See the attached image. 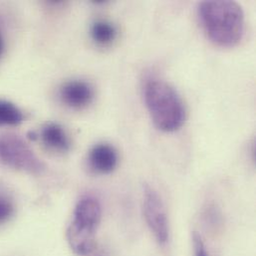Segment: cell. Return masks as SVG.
Segmentation results:
<instances>
[{
	"instance_id": "obj_1",
	"label": "cell",
	"mask_w": 256,
	"mask_h": 256,
	"mask_svg": "<svg viewBox=\"0 0 256 256\" xmlns=\"http://www.w3.org/2000/svg\"><path fill=\"white\" fill-rule=\"evenodd\" d=\"M198 17L208 38L216 45L234 47L244 32V14L236 1L210 0L198 5Z\"/></svg>"
},
{
	"instance_id": "obj_2",
	"label": "cell",
	"mask_w": 256,
	"mask_h": 256,
	"mask_svg": "<svg viewBox=\"0 0 256 256\" xmlns=\"http://www.w3.org/2000/svg\"><path fill=\"white\" fill-rule=\"evenodd\" d=\"M144 102L154 126L166 132L182 128L186 110L180 96L168 83L152 79L144 86Z\"/></svg>"
},
{
	"instance_id": "obj_3",
	"label": "cell",
	"mask_w": 256,
	"mask_h": 256,
	"mask_svg": "<svg viewBox=\"0 0 256 256\" xmlns=\"http://www.w3.org/2000/svg\"><path fill=\"white\" fill-rule=\"evenodd\" d=\"M102 218L99 200L83 196L76 204L73 218L67 230V242L78 256H88L96 250V230Z\"/></svg>"
},
{
	"instance_id": "obj_4",
	"label": "cell",
	"mask_w": 256,
	"mask_h": 256,
	"mask_svg": "<svg viewBox=\"0 0 256 256\" xmlns=\"http://www.w3.org/2000/svg\"><path fill=\"white\" fill-rule=\"evenodd\" d=\"M0 162L33 174H42L44 164L39 160L29 146L13 134H0Z\"/></svg>"
},
{
	"instance_id": "obj_5",
	"label": "cell",
	"mask_w": 256,
	"mask_h": 256,
	"mask_svg": "<svg viewBox=\"0 0 256 256\" xmlns=\"http://www.w3.org/2000/svg\"><path fill=\"white\" fill-rule=\"evenodd\" d=\"M142 212L146 222L160 246L170 240V226L164 204L158 192L146 184L142 194Z\"/></svg>"
},
{
	"instance_id": "obj_6",
	"label": "cell",
	"mask_w": 256,
	"mask_h": 256,
	"mask_svg": "<svg viewBox=\"0 0 256 256\" xmlns=\"http://www.w3.org/2000/svg\"><path fill=\"white\" fill-rule=\"evenodd\" d=\"M119 158L115 148L109 144H99L89 152L88 164L96 174H111L118 166Z\"/></svg>"
},
{
	"instance_id": "obj_7",
	"label": "cell",
	"mask_w": 256,
	"mask_h": 256,
	"mask_svg": "<svg viewBox=\"0 0 256 256\" xmlns=\"http://www.w3.org/2000/svg\"><path fill=\"white\" fill-rule=\"evenodd\" d=\"M94 96L92 87L85 81L74 80L65 83L60 90L62 101L74 109H82L88 106Z\"/></svg>"
},
{
	"instance_id": "obj_8",
	"label": "cell",
	"mask_w": 256,
	"mask_h": 256,
	"mask_svg": "<svg viewBox=\"0 0 256 256\" xmlns=\"http://www.w3.org/2000/svg\"><path fill=\"white\" fill-rule=\"evenodd\" d=\"M42 142L50 150L66 152L70 150L71 142L65 130L58 124H48L41 130Z\"/></svg>"
},
{
	"instance_id": "obj_9",
	"label": "cell",
	"mask_w": 256,
	"mask_h": 256,
	"mask_svg": "<svg viewBox=\"0 0 256 256\" xmlns=\"http://www.w3.org/2000/svg\"><path fill=\"white\" fill-rule=\"evenodd\" d=\"M91 36L98 45L107 46L116 39L117 29L112 23L108 21H96L92 25Z\"/></svg>"
},
{
	"instance_id": "obj_10",
	"label": "cell",
	"mask_w": 256,
	"mask_h": 256,
	"mask_svg": "<svg viewBox=\"0 0 256 256\" xmlns=\"http://www.w3.org/2000/svg\"><path fill=\"white\" fill-rule=\"evenodd\" d=\"M22 122V111L13 103L0 100V126H18Z\"/></svg>"
},
{
	"instance_id": "obj_11",
	"label": "cell",
	"mask_w": 256,
	"mask_h": 256,
	"mask_svg": "<svg viewBox=\"0 0 256 256\" xmlns=\"http://www.w3.org/2000/svg\"><path fill=\"white\" fill-rule=\"evenodd\" d=\"M13 212L14 206L12 200L7 196L0 194V224L8 222Z\"/></svg>"
},
{
	"instance_id": "obj_12",
	"label": "cell",
	"mask_w": 256,
	"mask_h": 256,
	"mask_svg": "<svg viewBox=\"0 0 256 256\" xmlns=\"http://www.w3.org/2000/svg\"><path fill=\"white\" fill-rule=\"evenodd\" d=\"M192 248L194 256H210L200 234L196 232L192 234Z\"/></svg>"
},
{
	"instance_id": "obj_13",
	"label": "cell",
	"mask_w": 256,
	"mask_h": 256,
	"mask_svg": "<svg viewBox=\"0 0 256 256\" xmlns=\"http://www.w3.org/2000/svg\"><path fill=\"white\" fill-rule=\"evenodd\" d=\"M3 51H4V40H3L2 35L0 34V57L2 56Z\"/></svg>"
},
{
	"instance_id": "obj_14",
	"label": "cell",
	"mask_w": 256,
	"mask_h": 256,
	"mask_svg": "<svg viewBox=\"0 0 256 256\" xmlns=\"http://www.w3.org/2000/svg\"><path fill=\"white\" fill-rule=\"evenodd\" d=\"M103 256V254H96V256Z\"/></svg>"
}]
</instances>
